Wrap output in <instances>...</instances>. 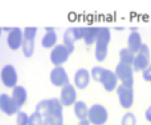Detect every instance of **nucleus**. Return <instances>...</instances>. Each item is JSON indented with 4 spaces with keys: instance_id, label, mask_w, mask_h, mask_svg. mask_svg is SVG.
Listing matches in <instances>:
<instances>
[{
    "instance_id": "obj_23",
    "label": "nucleus",
    "mask_w": 151,
    "mask_h": 125,
    "mask_svg": "<svg viewBox=\"0 0 151 125\" xmlns=\"http://www.w3.org/2000/svg\"><path fill=\"white\" fill-rule=\"evenodd\" d=\"M121 125H137V117L134 113L127 112L123 115L122 120H121Z\"/></svg>"
},
{
    "instance_id": "obj_22",
    "label": "nucleus",
    "mask_w": 151,
    "mask_h": 125,
    "mask_svg": "<svg viewBox=\"0 0 151 125\" xmlns=\"http://www.w3.org/2000/svg\"><path fill=\"white\" fill-rule=\"evenodd\" d=\"M21 49L25 57H32L35 52V40H28L24 39L23 40V45H21Z\"/></svg>"
},
{
    "instance_id": "obj_8",
    "label": "nucleus",
    "mask_w": 151,
    "mask_h": 125,
    "mask_svg": "<svg viewBox=\"0 0 151 125\" xmlns=\"http://www.w3.org/2000/svg\"><path fill=\"white\" fill-rule=\"evenodd\" d=\"M117 96L119 100V104L123 109H130L134 104V89L133 88H126L123 85L117 86Z\"/></svg>"
},
{
    "instance_id": "obj_7",
    "label": "nucleus",
    "mask_w": 151,
    "mask_h": 125,
    "mask_svg": "<svg viewBox=\"0 0 151 125\" xmlns=\"http://www.w3.org/2000/svg\"><path fill=\"white\" fill-rule=\"evenodd\" d=\"M69 56H70V51L64 44H57L50 52V61L55 67H63V64L68 61Z\"/></svg>"
},
{
    "instance_id": "obj_26",
    "label": "nucleus",
    "mask_w": 151,
    "mask_h": 125,
    "mask_svg": "<svg viewBox=\"0 0 151 125\" xmlns=\"http://www.w3.org/2000/svg\"><path fill=\"white\" fill-rule=\"evenodd\" d=\"M42 121H44L42 116L35 110V112L29 116V124L28 125H42Z\"/></svg>"
},
{
    "instance_id": "obj_5",
    "label": "nucleus",
    "mask_w": 151,
    "mask_h": 125,
    "mask_svg": "<svg viewBox=\"0 0 151 125\" xmlns=\"http://www.w3.org/2000/svg\"><path fill=\"white\" fill-rule=\"evenodd\" d=\"M150 64V49L146 44H143L139 52L135 53V56H134L133 69L134 72H143Z\"/></svg>"
},
{
    "instance_id": "obj_11",
    "label": "nucleus",
    "mask_w": 151,
    "mask_h": 125,
    "mask_svg": "<svg viewBox=\"0 0 151 125\" xmlns=\"http://www.w3.org/2000/svg\"><path fill=\"white\" fill-rule=\"evenodd\" d=\"M23 31H21L19 27H13L7 35V44L9 47V49L16 51V49H20L21 45H23Z\"/></svg>"
},
{
    "instance_id": "obj_21",
    "label": "nucleus",
    "mask_w": 151,
    "mask_h": 125,
    "mask_svg": "<svg viewBox=\"0 0 151 125\" xmlns=\"http://www.w3.org/2000/svg\"><path fill=\"white\" fill-rule=\"evenodd\" d=\"M134 53L130 52L127 48H123V49L119 51V62L122 64H126V65H131L133 67V61H134Z\"/></svg>"
},
{
    "instance_id": "obj_25",
    "label": "nucleus",
    "mask_w": 151,
    "mask_h": 125,
    "mask_svg": "<svg viewBox=\"0 0 151 125\" xmlns=\"http://www.w3.org/2000/svg\"><path fill=\"white\" fill-rule=\"evenodd\" d=\"M36 35H37V28H36V27H27V28H24V31H23L24 39L35 40Z\"/></svg>"
},
{
    "instance_id": "obj_12",
    "label": "nucleus",
    "mask_w": 151,
    "mask_h": 125,
    "mask_svg": "<svg viewBox=\"0 0 151 125\" xmlns=\"http://www.w3.org/2000/svg\"><path fill=\"white\" fill-rule=\"evenodd\" d=\"M81 29L80 27H70L64 32V45L70 51V53L74 51V43L77 40H81Z\"/></svg>"
},
{
    "instance_id": "obj_14",
    "label": "nucleus",
    "mask_w": 151,
    "mask_h": 125,
    "mask_svg": "<svg viewBox=\"0 0 151 125\" xmlns=\"http://www.w3.org/2000/svg\"><path fill=\"white\" fill-rule=\"evenodd\" d=\"M0 110L3 113H5L7 116H13L19 112V107L15 104V101L12 100V97L7 93L0 94Z\"/></svg>"
},
{
    "instance_id": "obj_32",
    "label": "nucleus",
    "mask_w": 151,
    "mask_h": 125,
    "mask_svg": "<svg viewBox=\"0 0 151 125\" xmlns=\"http://www.w3.org/2000/svg\"><path fill=\"white\" fill-rule=\"evenodd\" d=\"M1 33H3V29H1V28H0V36H1Z\"/></svg>"
},
{
    "instance_id": "obj_31",
    "label": "nucleus",
    "mask_w": 151,
    "mask_h": 125,
    "mask_svg": "<svg viewBox=\"0 0 151 125\" xmlns=\"http://www.w3.org/2000/svg\"><path fill=\"white\" fill-rule=\"evenodd\" d=\"M78 125H90V123H89V120L86 118V120H81L80 123H78Z\"/></svg>"
},
{
    "instance_id": "obj_1",
    "label": "nucleus",
    "mask_w": 151,
    "mask_h": 125,
    "mask_svg": "<svg viewBox=\"0 0 151 125\" xmlns=\"http://www.w3.org/2000/svg\"><path fill=\"white\" fill-rule=\"evenodd\" d=\"M36 112L42 116V118H52L56 123L64 124L63 116V104L58 99L41 100L36 105Z\"/></svg>"
},
{
    "instance_id": "obj_16",
    "label": "nucleus",
    "mask_w": 151,
    "mask_h": 125,
    "mask_svg": "<svg viewBox=\"0 0 151 125\" xmlns=\"http://www.w3.org/2000/svg\"><path fill=\"white\" fill-rule=\"evenodd\" d=\"M98 28L99 27L89 25V27H80L81 29V37L85 41L86 45H93L96 44L97 35H98Z\"/></svg>"
},
{
    "instance_id": "obj_28",
    "label": "nucleus",
    "mask_w": 151,
    "mask_h": 125,
    "mask_svg": "<svg viewBox=\"0 0 151 125\" xmlns=\"http://www.w3.org/2000/svg\"><path fill=\"white\" fill-rule=\"evenodd\" d=\"M142 75H143V78L146 81H151V64L142 72Z\"/></svg>"
},
{
    "instance_id": "obj_4",
    "label": "nucleus",
    "mask_w": 151,
    "mask_h": 125,
    "mask_svg": "<svg viewBox=\"0 0 151 125\" xmlns=\"http://www.w3.org/2000/svg\"><path fill=\"white\" fill-rule=\"evenodd\" d=\"M109 118V112L107 109L101 104H93L89 108L88 120L93 125H105Z\"/></svg>"
},
{
    "instance_id": "obj_10",
    "label": "nucleus",
    "mask_w": 151,
    "mask_h": 125,
    "mask_svg": "<svg viewBox=\"0 0 151 125\" xmlns=\"http://www.w3.org/2000/svg\"><path fill=\"white\" fill-rule=\"evenodd\" d=\"M50 83L55 86H58V88H63V86L68 85L69 84V76L68 72L65 70L64 67H55L50 72Z\"/></svg>"
},
{
    "instance_id": "obj_9",
    "label": "nucleus",
    "mask_w": 151,
    "mask_h": 125,
    "mask_svg": "<svg viewBox=\"0 0 151 125\" xmlns=\"http://www.w3.org/2000/svg\"><path fill=\"white\" fill-rule=\"evenodd\" d=\"M60 102L63 104V107H70L74 105V102L77 101V89L73 84L69 83L68 85L61 88V93H60Z\"/></svg>"
},
{
    "instance_id": "obj_13",
    "label": "nucleus",
    "mask_w": 151,
    "mask_h": 125,
    "mask_svg": "<svg viewBox=\"0 0 151 125\" xmlns=\"http://www.w3.org/2000/svg\"><path fill=\"white\" fill-rule=\"evenodd\" d=\"M98 83L102 84V86L105 88V91L106 92H111V91H114V89H117L118 78H117V76H115V73L113 72V70L106 69V68H105Z\"/></svg>"
},
{
    "instance_id": "obj_2",
    "label": "nucleus",
    "mask_w": 151,
    "mask_h": 125,
    "mask_svg": "<svg viewBox=\"0 0 151 125\" xmlns=\"http://www.w3.org/2000/svg\"><path fill=\"white\" fill-rule=\"evenodd\" d=\"M111 39V32L107 27H99L98 35L96 40V49H94V56L98 61H104L107 56V45Z\"/></svg>"
},
{
    "instance_id": "obj_24",
    "label": "nucleus",
    "mask_w": 151,
    "mask_h": 125,
    "mask_svg": "<svg viewBox=\"0 0 151 125\" xmlns=\"http://www.w3.org/2000/svg\"><path fill=\"white\" fill-rule=\"evenodd\" d=\"M29 124V116L25 112L19 110L16 113V125H28Z\"/></svg>"
},
{
    "instance_id": "obj_15",
    "label": "nucleus",
    "mask_w": 151,
    "mask_h": 125,
    "mask_svg": "<svg viewBox=\"0 0 151 125\" xmlns=\"http://www.w3.org/2000/svg\"><path fill=\"white\" fill-rule=\"evenodd\" d=\"M90 72L85 68H80L77 72L74 73V86L76 89H85L88 88L89 83H90Z\"/></svg>"
},
{
    "instance_id": "obj_30",
    "label": "nucleus",
    "mask_w": 151,
    "mask_h": 125,
    "mask_svg": "<svg viewBox=\"0 0 151 125\" xmlns=\"http://www.w3.org/2000/svg\"><path fill=\"white\" fill-rule=\"evenodd\" d=\"M145 117H146V120L149 121V123H151V105L146 109V112H145Z\"/></svg>"
},
{
    "instance_id": "obj_18",
    "label": "nucleus",
    "mask_w": 151,
    "mask_h": 125,
    "mask_svg": "<svg viewBox=\"0 0 151 125\" xmlns=\"http://www.w3.org/2000/svg\"><path fill=\"white\" fill-rule=\"evenodd\" d=\"M11 97H12V100L15 101V104L19 107V109H20L23 105H25L27 100H28V92H27V89L24 88V86L16 85L15 88L12 89Z\"/></svg>"
},
{
    "instance_id": "obj_20",
    "label": "nucleus",
    "mask_w": 151,
    "mask_h": 125,
    "mask_svg": "<svg viewBox=\"0 0 151 125\" xmlns=\"http://www.w3.org/2000/svg\"><path fill=\"white\" fill-rule=\"evenodd\" d=\"M73 109H74L76 117H77L80 121L81 120H86V118H88L89 108L83 101H76L74 105H73Z\"/></svg>"
},
{
    "instance_id": "obj_33",
    "label": "nucleus",
    "mask_w": 151,
    "mask_h": 125,
    "mask_svg": "<svg viewBox=\"0 0 151 125\" xmlns=\"http://www.w3.org/2000/svg\"><path fill=\"white\" fill-rule=\"evenodd\" d=\"M150 83H151V81H150Z\"/></svg>"
},
{
    "instance_id": "obj_29",
    "label": "nucleus",
    "mask_w": 151,
    "mask_h": 125,
    "mask_svg": "<svg viewBox=\"0 0 151 125\" xmlns=\"http://www.w3.org/2000/svg\"><path fill=\"white\" fill-rule=\"evenodd\" d=\"M42 125H63V124L56 123V121L52 120V118H44V121H42Z\"/></svg>"
},
{
    "instance_id": "obj_27",
    "label": "nucleus",
    "mask_w": 151,
    "mask_h": 125,
    "mask_svg": "<svg viewBox=\"0 0 151 125\" xmlns=\"http://www.w3.org/2000/svg\"><path fill=\"white\" fill-rule=\"evenodd\" d=\"M104 69H105L104 67H93V68H91V70H90V77L94 78L96 81H99Z\"/></svg>"
},
{
    "instance_id": "obj_19",
    "label": "nucleus",
    "mask_w": 151,
    "mask_h": 125,
    "mask_svg": "<svg viewBox=\"0 0 151 125\" xmlns=\"http://www.w3.org/2000/svg\"><path fill=\"white\" fill-rule=\"evenodd\" d=\"M142 45H143V43H142L141 33H139L138 31L130 32V35H129V37H127V49L135 55V53L139 52Z\"/></svg>"
},
{
    "instance_id": "obj_17",
    "label": "nucleus",
    "mask_w": 151,
    "mask_h": 125,
    "mask_svg": "<svg viewBox=\"0 0 151 125\" xmlns=\"http://www.w3.org/2000/svg\"><path fill=\"white\" fill-rule=\"evenodd\" d=\"M41 45L47 49H53L57 45V33H56L53 27H47L45 28V35L41 39Z\"/></svg>"
},
{
    "instance_id": "obj_3",
    "label": "nucleus",
    "mask_w": 151,
    "mask_h": 125,
    "mask_svg": "<svg viewBox=\"0 0 151 125\" xmlns=\"http://www.w3.org/2000/svg\"><path fill=\"white\" fill-rule=\"evenodd\" d=\"M115 76H117L118 81H121V85L126 86V88H133L134 85V69L131 65H126V64H119L115 67L114 70Z\"/></svg>"
},
{
    "instance_id": "obj_6",
    "label": "nucleus",
    "mask_w": 151,
    "mask_h": 125,
    "mask_svg": "<svg viewBox=\"0 0 151 125\" xmlns=\"http://www.w3.org/2000/svg\"><path fill=\"white\" fill-rule=\"evenodd\" d=\"M0 78H1L4 86L7 88L13 89L17 85V72H16V68L12 64H7L1 68V72H0Z\"/></svg>"
},
{
    "instance_id": "obj_34",
    "label": "nucleus",
    "mask_w": 151,
    "mask_h": 125,
    "mask_svg": "<svg viewBox=\"0 0 151 125\" xmlns=\"http://www.w3.org/2000/svg\"><path fill=\"white\" fill-rule=\"evenodd\" d=\"M63 125H64V124H63Z\"/></svg>"
}]
</instances>
